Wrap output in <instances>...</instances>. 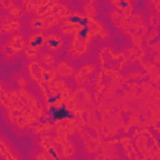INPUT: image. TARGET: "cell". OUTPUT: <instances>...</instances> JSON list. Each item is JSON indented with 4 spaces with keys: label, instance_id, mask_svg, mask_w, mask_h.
Masks as SVG:
<instances>
[{
    "label": "cell",
    "instance_id": "obj_1",
    "mask_svg": "<svg viewBox=\"0 0 160 160\" xmlns=\"http://www.w3.org/2000/svg\"><path fill=\"white\" fill-rule=\"evenodd\" d=\"M45 45L50 51H58V50L62 49L64 40L61 36H59L56 34H49L45 36Z\"/></svg>",
    "mask_w": 160,
    "mask_h": 160
},
{
    "label": "cell",
    "instance_id": "obj_2",
    "mask_svg": "<svg viewBox=\"0 0 160 160\" xmlns=\"http://www.w3.org/2000/svg\"><path fill=\"white\" fill-rule=\"evenodd\" d=\"M6 44H8L15 52H20L21 50L25 49V38H24L22 34H12V35L8 39Z\"/></svg>",
    "mask_w": 160,
    "mask_h": 160
},
{
    "label": "cell",
    "instance_id": "obj_3",
    "mask_svg": "<svg viewBox=\"0 0 160 160\" xmlns=\"http://www.w3.org/2000/svg\"><path fill=\"white\" fill-rule=\"evenodd\" d=\"M45 45V36L41 32H35L29 38L28 41V48L34 49V50H39Z\"/></svg>",
    "mask_w": 160,
    "mask_h": 160
},
{
    "label": "cell",
    "instance_id": "obj_4",
    "mask_svg": "<svg viewBox=\"0 0 160 160\" xmlns=\"http://www.w3.org/2000/svg\"><path fill=\"white\" fill-rule=\"evenodd\" d=\"M56 74H59L62 78H69L75 72V68L72 65H70V62L68 61H60L56 65Z\"/></svg>",
    "mask_w": 160,
    "mask_h": 160
},
{
    "label": "cell",
    "instance_id": "obj_5",
    "mask_svg": "<svg viewBox=\"0 0 160 160\" xmlns=\"http://www.w3.org/2000/svg\"><path fill=\"white\" fill-rule=\"evenodd\" d=\"M29 74H30V78L39 81L41 80V74H42V66L40 65L39 61L34 60L29 64Z\"/></svg>",
    "mask_w": 160,
    "mask_h": 160
},
{
    "label": "cell",
    "instance_id": "obj_6",
    "mask_svg": "<svg viewBox=\"0 0 160 160\" xmlns=\"http://www.w3.org/2000/svg\"><path fill=\"white\" fill-rule=\"evenodd\" d=\"M56 78V71L55 69H51V68H48V69H42V74H41V80L46 84L49 82H52Z\"/></svg>",
    "mask_w": 160,
    "mask_h": 160
},
{
    "label": "cell",
    "instance_id": "obj_7",
    "mask_svg": "<svg viewBox=\"0 0 160 160\" xmlns=\"http://www.w3.org/2000/svg\"><path fill=\"white\" fill-rule=\"evenodd\" d=\"M72 50H74V52L81 55L86 50V42H82V41H79L78 39H75L72 41Z\"/></svg>",
    "mask_w": 160,
    "mask_h": 160
},
{
    "label": "cell",
    "instance_id": "obj_8",
    "mask_svg": "<svg viewBox=\"0 0 160 160\" xmlns=\"http://www.w3.org/2000/svg\"><path fill=\"white\" fill-rule=\"evenodd\" d=\"M40 59H41V62L45 64V65H48V66H51V65L55 62V60H56L55 55L51 54L50 51H49V52H42Z\"/></svg>",
    "mask_w": 160,
    "mask_h": 160
},
{
    "label": "cell",
    "instance_id": "obj_9",
    "mask_svg": "<svg viewBox=\"0 0 160 160\" xmlns=\"http://www.w3.org/2000/svg\"><path fill=\"white\" fill-rule=\"evenodd\" d=\"M30 26L35 30H45V20L42 18L32 19L31 22H30Z\"/></svg>",
    "mask_w": 160,
    "mask_h": 160
},
{
    "label": "cell",
    "instance_id": "obj_10",
    "mask_svg": "<svg viewBox=\"0 0 160 160\" xmlns=\"http://www.w3.org/2000/svg\"><path fill=\"white\" fill-rule=\"evenodd\" d=\"M116 8H118V10H126V9H129V8H131V4H130V1H125V0H120V1H114L112 2Z\"/></svg>",
    "mask_w": 160,
    "mask_h": 160
},
{
    "label": "cell",
    "instance_id": "obj_11",
    "mask_svg": "<svg viewBox=\"0 0 160 160\" xmlns=\"http://www.w3.org/2000/svg\"><path fill=\"white\" fill-rule=\"evenodd\" d=\"M1 50H2V54L6 55L8 58H14V56H16V54H18V52H15L8 44H4L2 48H1Z\"/></svg>",
    "mask_w": 160,
    "mask_h": 160
},
{
    "label": "cell",
    "instance_id": "obj_12",
    "mask_svg": "<svg viewBox=\"0 0 160 160\" xmlns=\"http://www.w3.org/2000/svg\"><path fill=\"white\" fill-rule=\"evenodd\" d=\"M0 6L2 10H10L11 8L16 6V2L12 0H0Z\"/></svg>",
    "mask_w": 160,
    "mask_h": 160
},
{
    "label": "cell",
    "instance_id": "obj_13",
    "mask_svg": "<svg viewBox=\"0 0 160 160\" xmlns=\"http://www.w3.org/2000/svg\"><path fill=\"white\" fill-rule=\"evenodd\" d=\"M60 31H61V34H62V35L69 36V35H71V34H74V32H75V26L68 25V24L65 22V26H62V28L60 29Z\"/></svg>",
    "mask_w": 160,
    "mask_h": 160
},
{
    "label": "cell",
    "instance_id": "obj_14",
    "mask_svg": "<svg viewBox=\"0 0 160 160\" xmlns=\"http://www.w3.org/2000/svg\"><path fill=\"white\" fill-rule=\"evenodd\" d=\"M22 5L25 6L26 11H31V10H36L38 9L39 2L38 1H25V2H22Z\"/></svg>",
    "mask_w": 160,
    "mask_h": 160
},
{
    "label": "cell",
    "instance_id": "obj_15",
    "mask_svg": "<svg viewBox=\"0 0 160 160\" xmlns=\"http://www.w3.org/2000/svg\"><path fill=\"white\" fill-rule=\"evenodd\" d=\"M25 54H26V58L31 61H34L36 58H38V51L34 50V49H30V48H26L25 49Z\"/></svg>",
    "mask_w": 160,
    "mask_h": 160
},
{
    "label": "cell",
    "instance_id": "obj_16",
    "mask_svg": "<svg viewBox=\"0 0 160 160\" xmlns=\"http://www.w3.org/2000/svg\"><path fill=\"white\" fill-rule=\"evenodd\" d=\"M8 12L10 14V16H14L15 19L21 14V8H18V6H14V8H11L10 10H8Z\"/></svg>",
    "mask_w": 160,
    "mask_h": 160
},
{
    "label": "cell",
    "instance_id": "obj_17",
    "mask_svg": "<svg viewBox=\"0 0 160 160\" xmlns=\"http://www.w3.org/2000/svg\"><path fill=\"white\" fill-rule=\"evenodd\" d=\"M72 152H74L72 146H71L70 144H64V155H65V156H69V155H71Z\"/></svg>",
    "mask_w": 160,
    "mask_h": 160
},
{
    "label": "cell",
    "instance_id": "obj_18",
    "mask_svg": "<svg viewBox=\"0 0 160 160\" xmlns=\"http://www.w3.org/2000/svg\"><path fill=\"white\" fill-rule=\"evenodd\" d=\"M2 156L5 158V160H18V159H16V156H14V154H12L10 150H8Z\"/></svg>",
    "mask_w": 160,
    "mask_h": 160
},
{
    "label": "cell",
    "instance_id": "obj_19",
    "mask_svg": "<svg viewBox=\"0 0 160 160\" xmlns=\"http://www.w3.org/2000/svg\"><path fill=\"white\" fill-rule=\"evenodd\" d=\"M16 82L20 85V86H25L26 84H28V81L25 80V78L22 76V75H20V76H18V79H16Z\"/></svg>",
    "mask_w": 160,
    "mask_h": 160
},
{
    "label": "cell",
    "instance_id": "obj_20",
    "mask_svg": "<svg viewBox=\"0 0 160 160\" xmlns=\"http://www.w3.org/2000/svg\"><path fill=\"white\" fill-rule=\"evenodd\" d=\"M149 22H150L151 25H155V26H156V25H158V18H156V16H154V15H152V16H150V21H149Z\"/></svg>",
    "mask_w": 160,
    "mask_h": 160
},
{
    "label": "cell",
    "instance_id": "obj_21",
    "mask_svg": "<svg viewBox=\"0 0 160 160\" xmlns=\"http://www.w3.org/2000/svg\"><path fill=\"white\" fill-rule=\"evenodd\" d=\"M36 159H38V160H48V156H46L45 154H42V152H40V154H38V156H36Z\"/></svg>",
    "mask_w": 160,
    "mask_h": 160
},
{
    "label": "cell",
    "instance_id": "obj_22",
    "mask_svg": "<svg viewBox=\"0 0 160 160\" xmlns=\"http://www.w3.org/2000/svg\"><path fill=\"white\" fill-rule=\"evenodd\" d=\"M1 34H2V29H1V25H0V36H1Z\"/></svg>",
    "mask_w": 160,
    "mask_h": 160
},
{
    "label": "cell",
    "instance_id": "obj_23",
    "mask_svg": "<svg viewBox=\"0 0 160 160\" xmlns=\"http://www.w3.org/2000/svg\"><path fill=\"white\" fill-rule=\"evenodd\" d=\"M1 20H2V19H1V16H0V24H2V21H1Z\"/></svg>",
    "mask_w": 160,
    "mask_h": 160
}]
</instances>
